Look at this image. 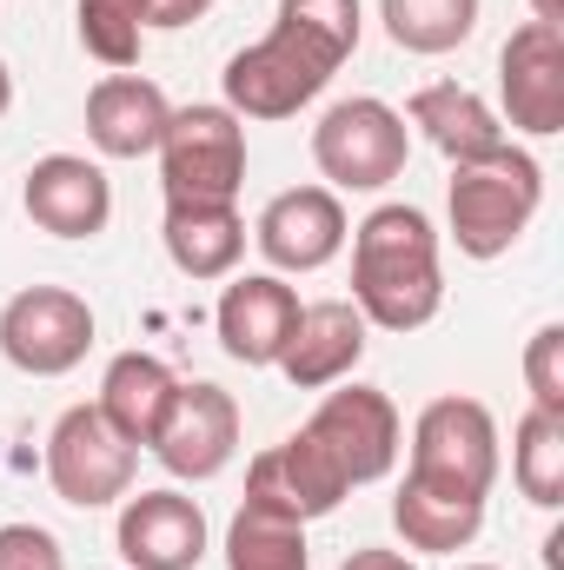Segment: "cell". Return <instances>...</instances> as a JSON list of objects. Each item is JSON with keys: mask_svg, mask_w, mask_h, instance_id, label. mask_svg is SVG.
Listing matches in <instances>:
<instances>
[{"mask_svg": "<svg viewBox=\"0 0 564 570\" xmlns=\"http://www.w3.org/2000/svg\"><path fill=\"white\" fill-rule=\"evenodd\" d=\"M352 305L379 332H419L445 305L438 233L419 206H379L352 233Z\"/></svg>", "mask_w": 564, "mask_h": 570, "instance_id": "1", "label": "cell"}, {"mask_svg": "<svg viewBox=\"0 0 564 570\" xmlns=\"http://www.w3.org/2000/svg\"><path fill=\"white\" fill-rule=\"evenodd\" d=\"M346 60H352V53H339V47L319 40L312 27L273 13V33L253 40V47H240V53L226 60V73H220L226 114H240V120H292L305 100L325 94V80H332Z\"/></svg>", "mask_w": 564, "mask_h": 570, "instance_id": "2", "label": "cell"}, {"mask_svg": "<svg viewBox=\"0 0 564 570\" xmlns=\"http://www.w3.org/2000/svg\"><path fill=\"white\" fill-rule=\"evenodd\" d=\"M538 206H545V166L518 146H505L485 166H451L445 213H451V239L465 259L512 253L525 239V226L538 219Z\"/></svg>", "mask_w": 564, "mask_h": 570, "instance_id": "3", "label": "cell"}, {"mask_svg": "<svg viewBox=\"0 0 564 570\" xmlns=\"http://www.w3.org/2000/svg\"><path fill=\"white\" fill-rule=\"evenodd\" d=\"M153 153L166 206H233L246 186V127L226 107H173Z\"/></svg>", "mask_w": 564, "mask_h": 570, "instance_id": "4", "label": "cell"}, {"mask_svg": "<svg viewBox=\"0 0 564 570\" xmlns=\"http://www.w3.org/2000/svg\"><path fill=\"white\" fill-rule=\"evenodd\" d=\"M412 159V127L399 107L352 94L312 127V166L332 179V193H379L406 173Z\"/></svg>", "mask_w": 564, "mask_h": 570, "instance_id": "5", "label": "cell"}, {"mask_svg": "<svg viewBox=\"0 0 564 570\" xmlns=\"http://www.w3.org/2000/svg\"><path fill=\"white\" fill-rule=\"evenodd\" d=\"M140 451L100 419V405H67L47 431V484L74 511H107L134 491Z\"/></svg>", "mask_w": 564, "mask_h": 570, "instance_id": "6", "label": "cell"}, {"mask_svg": "<svg viewBox=\"0 0 564 570\" xmlns=\"http://www.w3.org/2000/svg\"><path fill=\"white\" fill-rule=\"evenodd\" d=\"M94 345V305L67 285H27L0 305V352L27 379H60Z\"/></svg>", "mask_w": 564, "mask_h": 570, "instance_id": "7", "label": "cell"}, {"mask_svg": "<svg viewBox=\"0 0 564 570\" xmlns=\"http://www.w3.org/2000/svg\"><path fill=\"white\" fill-rule=\"evenodd\" d=\"M412 478L425 484H451L471 498H492L498 484V419L478 399H431L412 425Z\"/></svg>", "mask_w": 564, "mask_h": 570, "instance_id": "8", "label": "cell"}, {"mask_svg": "<svg viewBox=\"0 0 564 570\" xmlns=\"http://www.w3.org/2000/svg\"><path fill=\"white\" fill-rule=\"evenodd\" d=\"M305 431H312V444L339 464V478H346L352 491L392 478V464H399V451H406L399 405H392L386 392H372V385H346V379H339V392L319 399V412L305 419Z\"/></svg>", "mask_w": 564, "mask_h": 570, "instance_id": "9", "label": "cell"}, {"mask_svg": "<svg viewBox=\"0 0 564 570\" xmlns=\"http://www.w3.org/2000/svg\"><path fill=\"white\" fill-rule=\"evenodd\" d=\"M146 451H153L173 478H186V484L220 478V471L233 464V451H240V405H233V392H220V385H206V379H200V385H179Z\"/></svg>", "mask_w": 564, "mask_h": 570, "instance_id": "10", "label": "cell"}, {"mask_svg": "<svg viewBox=\"0 0 564 570\" xmlns=\"http://www.w3.org/2000/svg\"><path fill=\"white\" fill-rule=\"evenodd\" d=\"M498 100L505 120L532 140L564 134V33L545 20H525L498 53Z\"/></svg>", "mask_w": 564, "mask_h": 570, "instance_id": "11", "label": "cell"}, {"mask_svg": "<svg viewBox=\"0 0 564 570\" xmlns=\"http://www.w3.org/2000/svg\"><path fill=\"white\" fill-rule=\"evenodd\" d=\"M352 226H346V206L332 186H292L280 199H266L260 226H253V246L266 253L273 273H319L346 253Z\"/></svg>", "mask_w": 564, "mask_h": 570, "instance_id": "12", "label": "cell"}, {"mask_svg": "<svg viewBox=\"0 0 564 570\" xmlns=\"http://www.w3.org/2000/svg\"><path fill=\"white\" fill-rule=\"evenodd\" d=\"M346 498H352V484H346V478H339V464L312 444V431H305V425L246 464V504H266V511L299 518V524L332 518Z\"/></svg>", "mask_w": 564, "mask_h": 570, "instance_id": "13", "label": "cell"}, {"mask_svg": "<svg viewBox=\"0 0 564 570\" xmlns=\"http://www.w3.org/2000/svg\"><path fill=\"white\" fill-rule=\"evenodd\" d=\"M20 206H27V219H33L40 233H54V239H94V233H107V219H114V186H107V173H100L94 159H80V153H47V159L27 166Z\"/></svg>", "mask_w": 564, "mask_h": 570, "instance_id": "14", "label": "cell"}, {"mask_svg": "<svg viewBox=\"0 0 564 570\" xmlns=\"http://www.w3.org/2000/svg\"><path fill=\"white\" fill-rule=\"evenodd\" d=\"M366 332L372 325L359 318L352 298H312V305H299V325H292V338H285V352H280L285 385L325 392V385L352 379L359 358H366Z\"/></svg>", "mask_w": 564, "mask_h": 570, "instance_id": "15", "label": "cell"}, {"mask_svg": "<svg viewBox=\"0 0 564 570\" xmlns=\"http://www.w3.org/2000/svg\"><path fill=\"white\" fill-rule=\"evenodd\" d=\"M120 558L134 570H200L206 558V511L179 491H127L120 504V531H114Z\"/></svg>", "mask_w": 564, "mask_h": 570, "instance_id": "16", "label": "cell"}, {"mask_svg": "<svg viewBox=\"0 0 564 570\" xmlns=\"http://www.w3.org/2000/svg\"><path fill=\"white\" fill-rule=\"evenodd\" d=\"M220 345L233 365H280L285 338L299 325V292L280 279V273H246L220 292Z\"/></svg>", "mask_w": 564, "mask_h": 570, "instance_id": "17", "label": "cell"}, {"mask_svg": "<svg viewBox=\"0 0 564 570\" xmlns=\"http://www.w3.org/2000/svg\"><path fill=\"white\" fill-rule=\"evenodd\" d=\"M406 120H412L451 166H485V159H498V153L512 146L505 140V120H498L471 87H458V80H431V87H419L412 107H406Z\"/></svg>", "mask_w": 564, "mask_h": 570, "instance_id": "18", "label": "cell"}, {"mask_svg": "<svg viewBox=\"0 0 564 570\" xmlns=\"http://www.w3.org/2000/svg\"><path fill=\"white\" fill-rule=\"evenodd\" d=\"M166 120H173V107L146 73H107L87 94V140L107 159H146L166 134Z\"/></svg>", "mask_w": 564, "mask_h": 570, "instance_id": "19", "label": "cell"}, {"mask_svg": "<svg viewBox=\"0 0 564 570\" xmlns=\"http://www.w3.org/2000/svg\"><path fill=\"white\" fill-rule=\"evenodd\" d=\"M173 392H179V379H173V365L166 358H153V352H120L114 365H107V379H100V419L120 431L134 451L153 444V431L166 419V405H173Z\"/></svg>", "mask_w": 564, "mask_h": 570, "instance_id": "20", "label": "cell"}, {"mask_svg": "<svg viewBox=\"0 0 564 570\" xmlns=\"http://www.w3.org/2000/svg\"><path fill=\"white\" fill-rule=\"evenodd\" d=\"M392 524L412 551H465L485 531V498L451 491V484H425L406 471V484L392 498Z\"/></svg>", "mask_w": 564, "mask_h": 570, "instance_id": "21", "label": "cell"}, {"mask_svg": "<svg viewBox=\"0 0 564 570\" xmlns=\"http://www.w3.org/2000/svg\"><path fill=\"white\" fill-rule=\"evenodd\" d=\"M159 239L186 279H233V266L246 253V219H240V206H166Z\"/></svg>", "mask_w": 564, "mask_h": 570, "instance_id": "22", "label": "cell"}, {"mask_svg": "<svg viewBox=\"0 0 564 570\" xmlns=\"http://www.w3.org/2000/svg\"><path fill=\"white\" fill-rule=\"evenodd\" d=\"M305 524L280 518L266 504H240L233 524H226V570H305Z\"/></svg>", "mask_w": 564, "mask_h": 570, "instance_id": "23", "label": "cell"}, {"mask_svg": "<svg viewBox=\"0 0 564 570\" xmlns=\"http://www.w3.org/2000/svg\"><path fill=\"white\" fill-rule=\"evenodd\" d=\"M379 20L406 53H451L471 40L478 0H379Z\"/></svg>", "mask_w": 564, "mask_h": 570, "instance_id": "24", "label": "cell"}, {"mask_svg": "<svg viewBox=\"0 0 564 570\" xmlns=\"http://www.w3.org/2000/svg\"><path fill=\"white\" fill-rule=\"evenodd\" d=\"M512 478L538 511L564 504V419L552 412H525L512 431Z\"/></svg>", "mask_w": 564, "mask_h": 570, "instance_id": "25", "label": "cell"}, {"mask_svg": "<svg viewBox=\"0 0 564 570\" xmlns=\"http://www.w3.org/2000/svg\"><path fill=\"white\" fill-rule=\"evenodd\" d=\"M80 47L100 60V67H114V73H127L134 60H140V13L134 7H120V0H80Z\"/></svg>", "mask_w": 564, "mask_h": 570, "instance_id": "26", "label": "cell"}, {"mask_svg": "<svg viewBox=\"0 0 564 570\" xmlns=\"http://www.w3.org/2000/svg\"><path fill=\"white\" fill-rule=\"evenodd\" d=\"M525 392H532V412L564 419V325L558 318L525 338Z\"/></svg>", "mask_w": 564, "mask_h": 570, "instance_id": "27", "label": "cell"}, {"mask_svg": "<svg viewBox=\"0 0 564 570\" xmlns=\"http://www.w3.org/2000/svg\"><path fill=\"white\" fill-rule=\"evenodd\" d=\"M280 20H299V27H312L319 40H332L339 53H352L359 47V0H280Z\"/></svg>", "mask_w": 564, "mask_h": 570, "instance_id": "28", "label": "cell"}, {"mask_svg": "<svg viewBox=\"0 0 564 570\" xmlns=\"http://www.w3.org/2000/svg\"><path fill=\"white\" fill-rule=\"evenodd\" d=\"M0 570H67V551L47 524H0Z\"/></svg>", "mask_w": 564, "mask_h": 570, "instance_id": "29", "label": "cell"}, {"mask_svg": "<svg viewBox=\"0 0 564 570\" xmlns=\"http://www.w3.org/2000/svg\"><path fill=\"white\" fill-rule=\"evenodd\" d=\"M213 13V0H140V27H193V20H206Z\"/></svg>", "mask_w": 564, "mask_h": 570, "instance_id": "30", "label": "cell"}, {"mask_svg": "<svg viewBox=\"0 0 564 570\" xmlns=\"http://www.w3.org/2000/svg\"><path fill=\"white\" fill-rule=\"evenodd\" d=\"M339 570H419V564H412L406 551H379V544H366V551H352Z\"/></svg>", "mask_w": 564, "mask_h": 570, "instance_id": "31", "label": "cell"}, {"mask_svg": "<svg viewBox=\"0 0 564 570\" xmlns=\"http://www.w3.org/2000/svg\"><path fill=\"white\" fill-rule=\"evenodd\" d=\"M532 20H545V27H558V20H564V0H532Z\"/></svg>", "mask_w": 564, "mask_h": 570, "instance_id": "32", "label": "cell"}, {"mask_svg": "<svg viewBox=\"0 0 564 570\" xmlns=\"http://www.w3.org/2000/svg\"><path fill=\"white\" fill-rule=\"evenodd\" d=\"M7 107H13V73H7V60H0V120H7Z\"/></svg>", "mask_w": 564, "mask_h": 570, "instance_id": "33", "label": "cell"}, {"mask_svg": "<svg viewBox=\"0 0 564 570\" xmlns=\"http://www.w3.org/2000/svg\"><path fill=\"white\" fill-rule=\"evenodd\" d=\"M465 570H498V564H465Z\"/></svg>", "mask_w": 564, "mask_h": 570, "instance_id": "34", "label": "cell"}, {"mask_svg": "<svg viewBox=\"0 0 564 570\" xmlns=\"http://www.w3.org/2000/svg\"><path fill=\"white\" fill-rule=\"evenodd\" d=\"M120 7H134V13H140V0H120Z\"/></svg>", "mask_w": 564, "mask_h": 570, "instance_id": "35", "label": "cell"}]
</instances>
